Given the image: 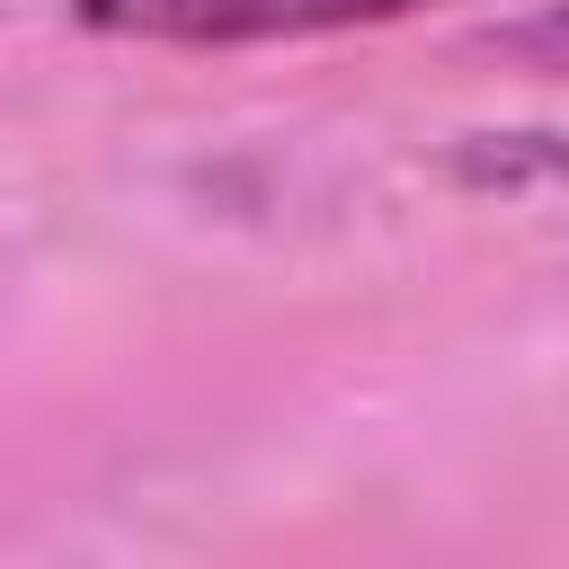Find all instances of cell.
<instances>
[{"instance_id":"1","label":"cell","mask_w":569,"mask_h":569,"mask_svg":"<svg viewBox=\"0 0 569 569\" xmlns=\"http://www.w3.org/2000/svg\"><path fill=\"white\" fill-rule=\"evenodd\" d=\"M453 0H71L89 36L160 44V53H240V44H311L347 27H391Z\"/></svg>"}]
</instances>
